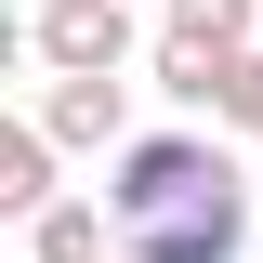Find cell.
Masks as SVG:
<instances>
[{
  "label": "cell",
  "mask_w": 263,
  "mask_h": 263,
  "mask_svg": "<svg viewBox=\"0 0 263 263\" xmlns=\"http://www.w3.org/2000/svg\"><path fill=\"white\" fill-rule=\"evenodd\" d=\"M105 250H119V211L105 197H53L27 224V263H105Z\"/></svg>",
  "instance_id": "obj_6"
},
{
  "label": "cell",
  "mask_w": 263,
  "mask_h": 263,
  "mask_svg": "<svg viewBox=\"0 0 263 263\" xmlns=\"http://www.w3.org/2000/svg\"><path fill=\"white\" fill-rule=\"evenodd\" d=\"M27 53L53 66V79H119L132 66V13L119 0H40L27 13Z\"/></svg>",
  "instance_id": "obj_2"
},
{
  "label": "cell",
  "mask_w": 263,
  "mask_h": 263,
  "mask_svg": "<svg viewBox=\"0 0 263 263\" xmlns=\"http://www.w3.org/2000/svg\"><path fill=\"white\" fill-rule=\"evenodd\" d=\"M250 13H263V0H171V13H158V40H171V53L237 66V53H263V40H250Z\"/></svg>",
  "instance_id": "obj_5"
},
{
  "label": "cell",
  "mask_w": 263,
  "mask_h": 263,
  "mask_svg": "<svg viewBox=\"0 0 263 263\" xmlns=\"http://www.w3.org/2000/svg\"><path fill=\"white\" fill-rule=\"evenodd\" d=\"M224 132H237V145H263V53H237V79H224Z\"/></svg>",
  "instance_id": "obj_7"
},
{
  "label": "cell",
  "mask_w": 263,
  "mask_h": 263,
  "mask_svg": "<svg viewBox=\"0 0 263 263\" xmlns=\"http://www.w3.org/2000/svg\"><path fill=\"white\" fill-rule=\"evenodd\" d=\"M53 132L40 119H0V211H13V224H40V211H53Z\"/></svg>",
  "instance_id": "obj_4"
},
{
  "label": "cell",
  "mask_w": 263,
  "mask_h": 263,
  "mask_svg": "<svg viewBox=\"0 0 263 263\" xmlns=\"http://www.w3.org/2000/svg\"><path fill=\"white\" fill-rule=\"evenodd\" d=\"M105 211H119V263H237L250 250V171H237L211 132H145V145H119Z\"/></svg>",
  "instance_id": "obj_1"
},
{
  "label": "cell",
  "mask_w": 263,
  "mask_h": 263,
  "mask_svg": "<svg viewBox=\"0 0 263 263\" xmlns=\"http://www.w3.org/2000/svg\"><path fill=\"white\" fill-rule=\"evenodd\" d=\"M27 119L53 132V145H79V158H92V145H119L132 92H119V79H40V105H27Z\"/></svg>",
  "instance_id": "obj_3"
}]
</instances>
